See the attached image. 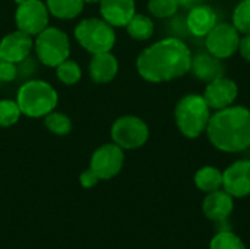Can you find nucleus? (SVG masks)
I'll list each match as a JSON object with an SVG mask.
<instances>
[{"label":"nucleus","mask_w":250,"mask_h":249,"mask_svg":"<svg viewBox=\"0 0 250 249\" xmlns=\"http://www.w3.org/2000/svg\"><path fill=\"white\" fill-rule=\"evenodd\" d=\"M192 51L182 38L167 37L145 48L136 60L139 75L148 82H167L190 72Z\"/></svg>","instance_id":"obj_1"},{"label":"nucleus","mask_w":250,"mask_h":249,"mask_svg":"<svg viewBox=\"0 0 250 249\" xmlns=\"http://www.w3.org/2000/svg\"><path fill=\"white\" fill-rule=\"evenodd\" d=\"M209 142L224 153H240L250 147V110L229 106L217 110L207 126Z\"/></svg>","instance_id":"obj_2"},{"label":"nucleus","mask_w":250,"mask_h":249,"mask_svg":"<svg viewBox=\"0 0 250 249\" xmlns=\"http://www.w3.org/2000/svg\"><path fill=\"white\" fill-rule=\"evenodd\" d=\"M59 101L56 90L45 81L32 79L25 82L16 97L22 114L28 117H44L51 113Z\"/></svg>","instance_id":"obj_3"},{"label":"nucleus","mask_w":250,"mask_h":249,"mask_svg":"<svg viewBox=\"0 0 250 249\" xmlns=\"http://www.w3.org/2000/svg\"><path fill=\"white\" fill-rule=\"evenodd\" d=\"M174 114L179 131L188 138H198L207 131L211 119V107L204 95L188 94L177 103Z\"/></svg>","instance_id":"obj_4"},{"label":"nucleus","mask_w":250,"mask_h":249,"mask_svg":"<svg viewBox=\"0 0 250 249\" xmlns=\"http://www.w3.org/2000/svg\"><path fill=\"white\" fill-rule=\"evenodd\" d=\"M75 38L86 51L92 54L111 51L116 44L114 26L98 18H86L81 21L75 28Z\"/></svg>","instance_id":"obj_5"},{"label":"nucleus","mask_w":250,"mask_h":249,"mask_svg":"<svg viewBox=\"0 0 250 249\" xmlns=\"http://www.w3.org/2000/svg\"><path fill=\"white\" fill-rule=\"evenodd\" d=\"M35 53L42 65L57 68L62 62L69 59V38L62 29L47 26L35 38Z\"/></svg>","instance_id":"obj_6"},{"label":"nucleus","mask_w":250,"mask_h":249,"mask_svg":"<svg viewBox=\"0 0 250 249\" xmlns=\"http://www.w3.org/2000/svg\"><path fill=\"white\" fill-rule=\"evenodd\" d=\"M149 136L148 125L136 116H122L111 126L113 142L123 150L142 147Z\"/></svg>","instance_id":"obj_7"},{"label":"nucleus","mask_w":250,"mask_h":249,"mask_svg":"<svg viewBox=\"0 0 250 249\" xmlns=\"http://www.w3.org/2000/svg\"><path fill=\"white\" fill-rule=\"evenodd\" d=\"M48 9L41 0H25L18 4L15 22L19 31L34 37L48 25Z\"/></svg>","instance_id":"obj_8"},{"label":"nucleus","mask_w":250,"mask_h":249,"mask_svg":"<svg viewBox=\"0 0 250 249\" xmlns=\"http://www.w3.org/2000/svg\"><path fill=\"white\" fill-rule=\"evenodd\" d=\"M123 163H125L123 148L111 142V144H104L94 151L89 161V169L100 178V181H108L120 173Z\"/></svg>","instance_id":"obj_9"},{"label":"nucleus","mask_w":250,"mask_h":249,"mask_svg":"<svg viewBox=\"0 0 250 249\" xmlns=\"http://www.w3.org/2000/svg\"><path fill=\"white\" fill-rule=\"evenodd\" d=\"M207 51L218 59L231 57L240 45V32L233 23H217L205 37Z\"/></svg>","instance_id":"obj_10"},{"label":"nucleus","mask_w":250,"mask_h":249,"mask_svg":"<svg viewBox=\"0 0 250 249\" xmlns=\"http://www.w3.org/2000/svg\"><path fill=\"white\" fill-rule=\"evenodd\" d=\"M223 189L233 198L250 195V160L234 161L223 172Z\"/></svg>","instance_id":"obj_11"},{"label":"nucleus","mask_w":250,"mask_h":249,"mask_svg":"<svg viewBox=\"0 0 250 249\" xmlns=\"http://www.w3.org/2000/svg\"><path fill=\"white\" fill-rule=\"evenodd\" d=\"M237 92H239V88L233 79L220 76L208 82L205 92H204V98L208 103V106L217 112L229 106H233L234 100L237 98Z\"/></svg>","instance_id":"obj_12"},{"label":"nucleus","mask_w":250,"mask_h":249,"mask_svg":"<svg viewBox=\"0 0 250 249\" xmlns=\"http://www.w3.org/2000/svg\"><path fill=\"white\" fill-rule=\"evenodd\" d=\"M32 47H34V41L31 35L19 29L10 32L6 37H3V40L0 41V60H6L18 65L29 57Z\"/></svg>","instance_id":"obj_13"},{"label":"nucleus","mask_w":250,"mask_h":249,"mask_svg":"<svg viewBox=\"0 0 250 249\" xmlns=\"http://www.w3.org/2000/svg\"><path fill=\"white\" fill-rule=\"evenodd\" d=\"M233 208H234L233 197L224 189H217L214 192H209L202 203L204 214L211 222H215V223L226 222L231 216Z\"/></svg>","instance_id":"obj_14"},{"label":"nucleus","mask_w":250,"mask_h":249,"mask_svg":"<svg viewBox=\"0 0 250 249\" xmlns=\"http://www.w3.org/2000/svg\"><path fill=\"white\" fill-rule=\"evenodd\" d=\"M100 12L111 26H126L136 13L135 0H101Z\"/></svg>","instance_id":"obj_15"},{"label":"nucleus","mask_w":250,"mask_h":249,"mask_svg":"<svg viewBox=\"0 0 250 249\" xmlns=\"http://www.w3.org/2000/svg\"><path fill=\"white\" fill-rule=\"evenodd\" d=\"M217 25V13L215 10L202 3L192 9L186 16V28L195 37H207L209 31Z\"/></svg>","instance_id":"obj_16"},{"label":"nucleus","mask_w":250,"mask_h":249,"mask_svg":"<svg viewBox=\"0 0 250 249\" xmlns=\"http://www.w3.org/2000/svg\"><path fill=\"white\" fill-rule=\"evenodd\" d=\"M190 72L201 81L211 82L220 76H224V65L221 59L215 57L209 51H202L192 56Z\"/></svg>","instance_id":"obj_17"},{"label":"nucleus","mask_w":250,"mask_h":249,"mask_svg":"<svg viewBox=\"0 0 250 249\" xmlns=\"http://www.w3.org/2000/svg\"><path fill=\"white\" fill-rule=\"evenodd\" d=\"M119 72L117 59L111 51H103L92 54L89 62V76L97 84H107L114 79Z\"/></svg>","instance_id":"obj_18"},{"label":"nucleus","mask_w":250,"mask_h":249,"mask_svg":"<svg viewBox=\"0 0 250 249\" xmlns=\"http://www.w3.org/2000/svg\"><path fill=\"white\" fill-rule=\"evenodd\" d=\"M195 185L202 192H214L217 189L223 188V172H220L217 167L205 166L199 169L195 175Z\"/></svg>","instance_id":"obj_19"},{"label":"nucleus","mask_w":250,"mask_h":249,"mask_svg":"<svg viewBox=\"0 0 250 249\" xmlns=\"http://www.w3.org/2000/svg\"><path fill=\"white\" fill-rule=\"evenodd\" d=\"M83 0H47L48 12L59 19H73L83 9Z\"/></svg>","instance_id":"obj_20"},{"label":"nucleus","mask_w":250,"mask_h":249,"mask_svg":"<svg viewBox=\"0 0 250 249\" xmlns=\"http://www.w3.org/2000/svg\"><path fill=\"white\" fill-rule=\"evenodd\" d=\"M126 29L133 40L145 41V40H149L154 34V22L146 15L135 13L132 19L127 22Z\"/></svg>","instance_id":"obj_21"},{"label":"nucleus","mask_w":250,"mask_h":249,"mask_svg":"<svg viewBox=\"0 0 250 249\" xmlns=\"http://www.w3.org/2000/svg\"><path fill=\"white\" fill-rule=\"evenodd\" d=\"M44 123L47 126V129L59 136L67 135L72 131V120L69 116H66L64 113H57V112H51L47 116H44Z\"/></svg>","instance_id":"obj_22"},{"label":"nucleus","mask_w":250,"mask_h":249,"mask_svg":"<svg viewBox=\"0 0 250 249\" xmlns=\"http://www.w3.org/2000/svg\"><path fill=\"white\" fill-rule=\"evenodd\" d=\"M56 75L59 81H62L64 85H75L76 82H79L82 76V70L76 62L66 59L56 68Z\"/></svg>","instance_id":"obj_23"},{"label":"nucleus","mask_w":250,"mask_h":249,"mask_svg":"<svg viewBox=\"0 0 250 249\" xmlns=\"http://www.w3.org/2000/svg\"><path fill=\"white\" fill-rule=\"evenodd\" d=\"M209 249H246L243 241L230 230H220L209 244Z\"/></svg>","instance_id":"obj_24"},{"label":"nucleus","mask_w":250,"mask_h":249,"mask_svg":"<svg viewBox=\"0 0 250 249\" xmlns=\"http://www.w3.org/2000/svg\"><path fill=\"white\" fill-rule=\"evenodd\" d=\"M180 4L179 0H149L148 1V10L152 13V16L160 19L171 18L177 13Z\"/></svg>","instance_id":"obj_25"},{"label":"nucleus","mask_w":250,"mask_h":249,"mask_svg":"<svg viewBox=\"0 0 250 249\" xmlns=\"http://www.w3.org/2000/svg\"><path fill=\"white\" fill-rule=\"evenodd\" d=\"M22 112L16 101L13 100H0V128H9L15 125Z\"/></svg>","instance_id":"obj_26"},{"label":"nucleus","mask_w":250,"mask_h":249,"mask_svg":"<svg viewBox=\"0 0 250 249\" xmlns=\"http://www.w3.org/2000/svg\"><path fill=\"white\" fill-rule=\"evenodd\" d=\"M233 25L242 34H250V0H242L233 12Z\"/></svg>","instance_id":"obj_27"},{"label":"nucleus","mask_w":250,"mask_h":249,"mask_svg":"<svg viewBox=\"0 0 250 249\" xmlns=\"http://www.w3.org/2000/svg\"><path fill=\"white\" fill-rule=\"evenodd\" d=\"M18 78V65L0 60V82H10Z\"/></svg>","instance_id":"obj_28"},{"label":"nucleus","mask_w":250,"mask_h":249,"mask_svg":"<svg viewBox=\"0 0 250 249\" xmlns=\"http://www.w3.org/2000/svg\"><path fill=\"white\" fill-rule=\"evenodd\" d=\"M79 182L83 188H94L98 182H100V178L91 170V169H86L85 172L81 173L79 176Z\"/></svg>","instance_id":"obj_29"},{"label":"nucleus","mask_w":250,"mask_h":249,"mask_svg":"<svg viewBox=\"0 0 250 249\" xmlns=\"http://www.w3.org/2000/svg\"><path fill=\"white\" fill-rule=\"evenodd\" d=\"M240 54L245 60L250 62V34H245V37L240 38V45H239Z\"/></svg>","instance_id":"obj_30"},{"label":"nucleus","mask_w":250,"mask_h":249,"mask_svg":"<svg viewBox=\"0 0 250 249\" xmlns=\"http://www.w3.org/2000/svg\"><path fill=\"white\" fill-rule=\"evenodd\" d=\"M205 0H179V4L182 7H186V9H192L198 4H202Z\"/></svg>","instance_id":"obj_31"},{"label":"nucleus","mask_w":250,"mask_h":249,"mask_svg":"<svg viewBox=\"0 0 250 249\" xmlns=\"http://www.w3.org/2000/svg\"><path fill=\"white\" fill-rule=\"evenodd\" d=\"M85 3H100L101 0H83Z\"/></svg>","instance_id":"obj_32"},{"label":"nucleus","mask_w":250,"mask_h":249,"mask_svg":"<svg viewBox=\"0 0 250 249\" xmlns=\"http://www.w3.org/2000/svg\"><path fill=\"white\" fill-rule=\"evenodd\" d=\"M15 1H16V3L19 4V3H22V1H25V0H15Z\"/></svg>","instance_id":"obj_33"}]
</instances>
